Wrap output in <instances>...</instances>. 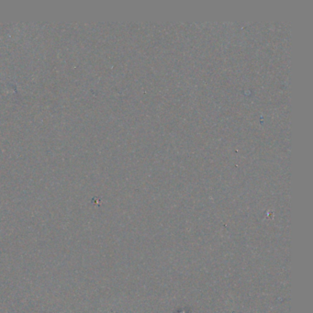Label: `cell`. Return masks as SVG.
Segmentation results:
<instances>
[]
</instances>
